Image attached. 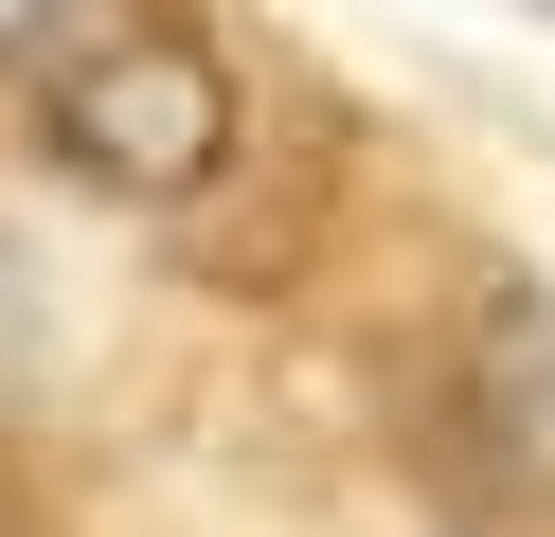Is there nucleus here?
<instances>
[{"label": "nucleus", "instance_id": "nucleus-1", "mask_svg": "<svg viewBox=\"0 0 555 537\" xmlns=\"http://www.w3.org/2000/svg\"><path fill=\"white\" fill-rule=\"evenodd\" d=\"M37 143L90 197L180 215V197H216V162H233V54L180 0H108V18H73L37 54Z\"/></svg>", "mask_w": 555, "mask_h": 537}, {"label": "nucleus", "instance_id": "nucleus-2", "mask_svg": "<svg viewBox=\"0 0 555 537\" xmlns=\"http://www.w3.org/2000/svg\"><path fill=\"white\" fill-rule=\"evenodd\" d=\"M37 358H54V305H37V269L0 251V394H37Z\"/></svg>", "mask_w": 555, "mask_h": 537}, {"label": "nucleus", "instance_id": "nucleus-3", "mask_svg": "<svg viewBox=\"0 0 555 537\" xmlns=\"http://www.w3.org/2000/svg\"><path fill=\"white\" fill-rule=\"evenodd\" d=\"M538 18H555V0H538Z\"/></svg>", "mask_w": 555, "mask_h": 537}]
</instances>
